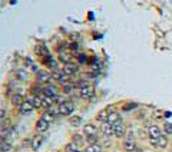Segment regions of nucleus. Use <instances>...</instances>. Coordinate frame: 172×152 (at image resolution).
<instances>
[{"label": "nucleus", "instance_id": "32", "mask_svg": "<svg viewBox=\"0 0 172 152\" xmlns=\"http://www.w3.org/2000/svg\"><path fill=\"white\" fill-rule=\"evenodd\" d=\"M80 122H82V121H80L79 116H75V118L70 119V124L75 125V126H78V125H80Z\"/></svg>", "mask_w": 172, "mask_h": 152}, {"label": "nucleus", "instance_id": "19", "mask_svg": "<svg viewBox=\"0 0 172 152\" xmlns=\"http://www.w3.org/2000/svg\"><path fill=\"white\" fill-rule=\"evenodd\" d=\"M123 148H125V151L132 152L136 148V145H135V142H134L132 139H126L125 142H123Z\"/></svg>", "mask_w": 172, "mask_h": 152}, {"label": "nucleus", "instance_id": "27", "mask_svg": "<svg viewBox=\"0 0 172 152\" xmlns=\"http://www.w3.org/2000/svg\"><path fill=\"white\" fill-rule=\"evenodd\" d=\"M49 112H50V114L53 115V116H59V115H60V108L55 105L53 108H50V109H49Z\"/></svg>", "mask_w": 172, "mask_h": 152}, {"label": "nucleus", "instance_id": "6", "mask_svg": "<svg viewBox=\"0 0 172 152\" xmlns=\"http://www.w3.org/2000/svg\"><path fill=\"white\" fill-rule=\"evenodd\" d=\"M27 102L33 105V108H36V109H40L43 108V103H42V98H37L35 95H29L27 96Z\"/></svg>", "mask_w": 172, "mask_h": 152}, {"label": "nucleus", "instance_id": "33", "mask_svg": "<svg viewBox=\"0 0 172 152\" xmlns=\"http://www.w3.org/2000/svg\"><path fill=\"white\" fill-rule=\"evenodd\" d=\"M76 151V147H75V143L72 142V143H69L68 147H66V152H75Z\"/></svg>", "mask_w": 172, "mask_h": 152}, {"label": "nucleus", "instance_id": "36", "mask_svg": "<svg viewBox=\"0 0 172 152\" xmlns=\"http://www.w3.org/2000/svg\"><path fill=\"white\" fill-rule=\"evenodd\" d=\"M75 152H80V151H75Z\"/></svg>", "mask_w": 172, "mask_h": 152}, {"label": "nucleus", "instance_id": "9", "mask_svg": "<svg viewBox=\"0 0 172 152\" xmlns=\"http://www.w3.org/2000/svg\"><path fill=\"white\" fill-rule=\"evenodd\" d=\"M33 109H35V108H33V105L30 103V102H27V100L23 102V103L20 105V108H19V110H20V114L22 115H29Z\"/></svg>", "mask_w": 172, "mask_h": 152}, {"label": "nucleus", "instance_id": "22", "mask_svg": "<svg viewBox=\"0 0 172 152\" xmlns=\"http://www.w3.org/2000/svg\"><path fill=\"white\" fill-rule=\"evenodd\" d=\"M73 86L78 88L79 90H82V89H85V88H88L89 83H88V81H76V82H73Z\"/></svg>", "mask_w": 172, "mask_h": 152}, {"label": "nucleus", "instance_id": "20", "mask_svg": "<svg viewBox=\"0 0 172 152\" xmlns=\"http://www.w3.org/2000/svg\"><path fill=\"white\" fill-rule=\"evenodd\" d=\"M85 152H102V148L98 143H89L86 149H85Z\"/></svg>", "mask_w": 172, "mask_h": 152}, {"label": "nucleus", "instance_id": "4", "mask_svg": "<svg viewBox=\"0 0 172 152\" xmlns=\"http://www.w3.org/2000/svg\"><path fill=\"white\" fill-rule=\"evenodd\" d=\"M42 92H43V96H47V98H55L57 95V89L55 86L52 85H46L42 88Z\"/></svg>", "mask_w": 172, "mask_h": 152}, {"label": "nucleus", "instance_id": "17", "mask_svg": "<svg viewBox=\"0 0 172 152\" xmlns=\"http://www.w3.org/2000/svg\"><path fill=\"white\" fill-rule=\"evenodd\" d=\"M42 103H43V108H46L47 110L55 106V100L52 98H47V96H42Z\"/></svg>", "mask_w": 172, "mask_h": 152}, {"label": "nucleus", "instance_id": "15", "mask_svg": "<svg viewBox=\"0 0 172 152\" xmlns=\"http://www.w3.org/2000/svg\"><path fill=\"white\" fill-rule=\"evenodd\" d=\"M42 142H43V138L40 135H36V136L32 139V145H30V147H32L33 151H37V149L40 148V145H42Z\"/></svg>", "mask_w": 172, "mask_h": 152}, {"label": "nucleus", "instance_id": "21", "mask_svg": "<svg viewBox=\"0 0 172 152\" xmlns=\"http://www.w3.org/2000/svg\"><path fill=\"white\" fill-rule=\"evenodd\" d=\"M12 103L14 105V106H20V105L23 103V99H22V95H19V93H14L13 96H12Z\"/></svg>", "mask_w": 172, "mask_h": 152}, {"label": "nucleus", "instance_id": "18", "mask_svg": "<svg viewBox=\"0 0 172 152\" xmlns=\"http://www.w3.org/2000/svg\"><path fill=\"white\" fill-rule=\"evenodd\" d=\"M125 133H126V128H125V125H123V124L116 125V126H115V136H118V138H122Z\"/></svg>", "mask_w": 172, "mask_h": 152}, {"label": "nucleus", "instance_id": "35", "mask_svg": "<svg viewBox=\"0 0 172 152\" xmlns=\"http://www.w3.org/2000/svg\"><path fill=\"white\" fill-rule=\"evenodd\" d=\"M171 112H165V115H163V116H165V118H169V116H171Z\"/></svg>", "mask_w": 172, "mask_h": 152}, {"label": "nucleus", "instance_id": "11", "mask_svg": "<svg viewBox=\"0 0 172 152\" xmlns=\"http://www.w3.org/2000/svg\"><path fill=\"white\" fill-rule=\"evenodd\" d=\"M151 143L156 148H167L168 139L165 138V136H161V138H158V139H151Z\"/></svg>", "mask_w": 172, "mask_h": 152}, {"label": "nucleus", "instance_id": "10", "mask_svg": "<svg viewBox=\"0 0 172 152\" xmlns=\"http://www.w3.org/2000/svg\"><path fill=\"white\" fill-rule=\"evenodd\" d=\"M43 60V65H46V66H49L50 69H53V71H57V62H56L55 59L52 56H46V57H43L42 59Z\"/></svg>", "mask_w": 172, "mask_h": 152}, {"label": "nucleus", "instance_id": "34", "mask_svg": "<svg viewBox=\"0 0 172 152\" xmlns=\"http://www.w3.org/2000/svg\"><path fill=\"white\" fill-rule=\"evenodd\" d=\"M70 49H72V50H75V52H76V50H78V45H72V46H70Z\"/></svg>", "mask_w": 172, "mask_h": 152}, {"label": "nucleus", "instance_id": "2", "mask_svg": "<svg viewBox=\"0 0 172 152\" xmlns=\"http://www.w3.org/2000/svg\"><path fill=\"white\" fill-rule=\"evenodd\" d=\"M36 79L39 83H42V85H47L52 79V75L49 72H45V71H39L36 73Z\"/></svg>", "mask_w": 172, "mask_h": 152}, {"label": "nucleus", "instance_id": "14", "mask_svg": "<svg viewBox=\"0 0 172 152\" xmlns=\"http://www.w3.org/2000/svg\"><path fill=\"white\" fill-rule=\"evenodd\" d=\"M49 129V124H47L46 121H43V119H39L36 122V131L37 132H45Z\"/></svg>", "mask_w": 172, "mask_h": 152}, {"label": "nucleus", "instance_id": "24", "mask_svg": "<svg viewBox=\"0 0 172 152\" xmlns=\"http://www.w3.org/2000/svg\"><path fill=\"white\" fill-rule=\"evenodd\" d=\"M72 141H73L75 145H82V143L85 142V139L82 135H79V133H75L73 136H72Z\"/></svg>", "mask_w": 172, "mask_h": 152}, {"label": "nucleus", "instance_id": "29", "mask_svg": "<svg viewBox=\"0 0 172 152\" xmlns=\"http://www.w3.org/2000/svg\"><path fill=\"white\" fill-rule=\"evenodd\" d=\"M10 149V143L9 142H6L5 139L2 141V152H6V151H9Z\"/></svg>", "mask_w": 172, "mask_h": 152}, {"label": "nucleus", "instance_id": "12", "mask_svg": "<svg viewBox=\"0 0 172 152\" xmlns=\"http://www.w3.org/2000/svg\"><path fill=\"white\" fill-rule=\"evenodd\" d=\"M79 95L82 96V98H90V96L95 95V88H93L92 85H89L88 88L79 90Z\"/></svg>", "mask_w": 172, "mask_h": 152}, {"label": "nucleus", "instance_id": "3", "mask_svg": "<svg viewBox=\"0 0 172 152\" xmlns=\"http://www.w3.org/2000/svg\"><path fill=\"white\" fill-rule=\"evenodd\" d=\"M60 115H70L72 112L75 110V105H73V102H70V100H66L65 103H62L60 106Z\"/></svg>", "mask_w": 172, "mask_h": 152}, {"label": "nucleus", "instance_id": "16", "mask_svg": "<svg viewBox=\"0 0 172 152\" xmlns=\"http://www.w3.org/2000/svg\"><path fill=\"white\" fill-rule=\"evenodd\" d=\"M108 118H109V112H108L106 109H102L101 112H98V115H96V119H98L99 122H102V124L108 122Z\"/></svg>", "mask_w": 172, "mask_h": 152}, {"label": "nucleus", "instance_id": "25", "mask_svg": "<svg viewBox=\"0 0 172 152\" xmlns=\"http://www.w3.org/2000/svg\"><path fill=\"white\" fill-rule=\"evenodd\" d=\"M36 53H37V55H42V59H43V57H46V56H50V55H49V52H47V49L45 48V46H40V48L37 46V48H36Z\"/></svg>", "mask_w": 172, "mask_h": 152}, {"label": "nucleus", "instance_id": "28", "mask_svg": "<svg viewBox=\"0 0 172 152\" xmlns=\"http://www.w3.org/2000/svg\"><path fill=\"white\" fill-rule=\"evenodd\" d=\"M76 59H78V62H79V63H89L88 62L89 59L85 56V55H82V53H80V55H78V56H76Z\"/></svg>", "mask_w": 172, "mask_h": 152}, {"label": "nucleus", "instance_id": "1", "mask_svg": "<svg viewBox=\"0 0 172 152\" xmlns=\"http://www.w3.org/2000/svg\"><path fill=\"white\" fill-rule=\"evenodd\" d=\"M98 132H99V129L92 124H86L83 126V133L86 135V138H96Z\"/></svg>", "mask_w": 172, "mask_h": 152}, {"label": "nucleus", "instance_id": "30", "mask_svg": "<svg viewBox=\"0 0 172 152\" xmlns=\"http://www.w3.org/2000/svg\"><path fill=\"white\" fill-rule=\"evenodd\" d=\"M163 131H165L167 133H172V124L165 122V125H163Z\"/></svg>", "mask_w": 172, "mask_h": 152}, {"label": "nucleus", "instance_id": "26", "mask_svg": "<svg viewBox=\"0 0 172 152\" xmlns=\"http://www.w3.org/2000/svg\"><path fill=\"white\" fill-rule=\"evenodd\" d=\"M50 75H52V79H55V81L60 82L65 73H63V72H59V71H53V72H50Z\"/></svg>", "mask_w": 172, "mask_h": 152}, {"label": "nucleus", "instance_id": "31", "mask_svg": "<svg viewBox=\"0 0 172 152\" xmlns=\"http://www.w3.org/2000/svg\"><path fill=\"white\" fill-rule=\"evenodd\" d=\"M136 106H138V103H126V105H123V110H130V109H135Z\"/></svg>", "mask_w": 172, "mask_h": 152}, {"label": "nucleus", "instance_id": "23", "mask_svg": "<svg viewBox=\"0 0 172 152\" xmlns=\"http://www.w3.org/2000/svg\"><path fill=\"white\" fill-rule=\"evenodd\" d=\"M40 119H43V121H46L47 124H49V122H52V121L55 119V116H53V115H52L50 112H49V110H45V112L42 114V116H40Z\"/></svg>", "mask_w": 172, "mask_h": 152}, {"label": "nucleus", "instance_id": "5", "mask_svg": "<svg viewBox=\"0 0 172 152\" xmlns=\"http://www.w3.org/2000/svg\"><path fill=\"white\" fill-rule=\"evenodd\" d=\"M148 133H149V136H151V139H158V138H161V136H162V131H161L156 125L149 126Z\"/></svg>", "mask_w": 172, "mask_h": 152}, {"label": "nucleus", "instance_id": "7", "mask_svg": "<svg viewBox=\"0 0 172 152\" xmlns=\"http://www.w3.org/2000/svg\"><path fill=\"white\" fill-rule=\"evenodd\" d=\"M62 72L68 76H72L78 72V66H76L75 63H68V65H63V71Z\"/></svg>", "mask_w": 172, "mask_h": 152}, {"label": "nucleus", "instance_id": "13", "mask_svg": "<svg viewBox=\"0 0 172 152\" xmlns=\"http://www.w3.org/2000/svg\"><path fill=\"white\" fill-rule=\"evenodd\" d=\"M72 56H70V53H68V50H63V52L59 53V62H63L65 65L68 63H72Z\"/></svg>", "mask_w": 172, "mask_h": 152}, {"label": "nucleus", "instance_id": "8", "mask_svg": "<svg viewBox=\"0 0 172 152\" xmlns=\"http://www.w3.org/2000/svg\"><path fill=\"white\" fill-rule=\"evenodd\" d=\"M101 131H102L106 136H109V135H115V126L112 124H109V122H105V124H102V128H101Z\"/></svg>", "mask_w": 172, "mask_h": 152}]
</instances>
